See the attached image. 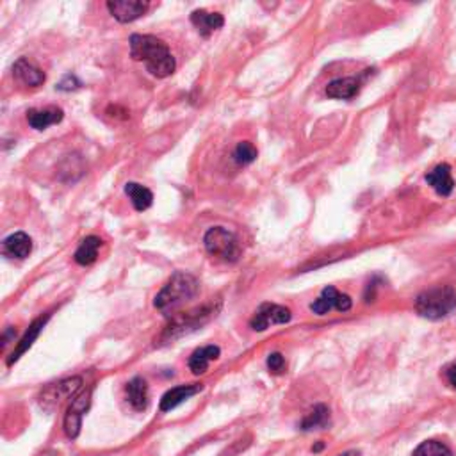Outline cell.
Segmentation results:
<instances>
[{
	"label": "cell",
	"mask_w": 456,
	"mask_h": 456,
	"mask_svg": "<svg viewBox=\"0 0 456 456\" xmlns=\"http://www.w3.org/2000/svg\"><path fill=\"white\" fill-rule=\"evenodd\" d=\"M130 57L144 63L147 70L154 77L166 79L173 75L177 61L169 52L168 45L150 34H132L130 36Z\"/></svg>",
	"instance_id": "obj_1"
},
{
	"label": "cell",
	"mask_w": 456,
	"mask_h": 456,
	"mask_svg": "<svg viewBox=\"0 0 456 456\" xmlns=\"http://www.w3.org/2000/svg\"><path fill=\"white\" fill-rule=\"evenodd\" d=\"M198 292V280L186 271H177L155 296V309L168 314L191 302Z\"/></svg>",
	"instance_id": "obj_2"
},
{
	"label": "cell",
	"mask_w": 456,
	"mask_h": 456,
	"mask_svg": "<svg viewBox=\"0 0 456 456\" xmlns=\"http://www.w3.org/2000/svg\"><path fill=\"white\" fill-rule=\"evenodd\" d=\"M456 307V291L451 285L428 289L421 292L416 300V310L421 317L438 321L448 317Z\"/></svg>",
	"instance_id": "obj_3"
},
{
	"label": "cell",
	"mask_w": 456,
	"mask_h": 456,
	"mask_svg": "<svg viewBox=\"0 0 456 456\" xmlns=\"http://www.w3.org/2000/svg\"><path fill=\"white\" fill-rule=\"evenodd\" d=\"M203 244L212 257L223 258L224 262H236L239 258L241 250L237 237L223 227H212L210 230H207Z\"/></svg>",
	"instance_id": "obj_4"
},
{
	"label": "cell",
	"mask_w": 456,
	"mask_h": 456,
	"mask_svg": "<svg viewBox=\"0 0 456 456\" xmlns=\"http://www.w3.org/2000/svg\"><path fill=\"white\" fill-rule=\"evenodd\" d=\"M82 378L81 376H72V378L61 380V382L50 383L45 387L38 396V405L45 412H54L57 406L63 401H67L68 397L75 396L81 390Z\"/></svg>",
	"instance_id": "obj_5"
},
{
	"label": "cell",
	"mask_w": 456,
	"mask_h": 456,
	"mask_svg": "<svg viewBox=\"0 0 456 456\" xmlns=\"http://www.w3.org/2000/svg\"><path fill=\"white\" fill-rule=\"evenodd\" d=\"M292 317L291 310L285 309L282 305H275V303H264L258 307V310L255 312V316L251 317L250 326L255 331H264L268 330L273 324H285L289 323Z\"/></svg>",
	"instance_id": "obj_6"
},
{
	"label": "cell",
	"mask_w": 456,
	"mask_h": 456,
	"mask_svg": "<svg viewBox=\"0 0 456 456\" xmlns=\"http://www.w3.org/2000/svg\"><path fill=\"white\" fill-rule=\"evenodd\" d=\"M89 405H91V389L77 394L72 405L68 406V412L64 416V431L70 438H77L81 433L82 417L89 410Z\"/></svg>",
	"instance_id": "obj_7"
},
{
	"label": "cell",
	"mask_w": 456,
	"mask_h": 456,
	"mask_svg": "<svg viewBox=\"0 0 456 456\" xmlns=\"http://www.w3.org/2000/svg\"><path fill=\"white\" fill-rule=\"evenodd\" d=\"M351 305H353V302L348 295H342L335 287H324L319 298L310 305V310L317 316H324V314H328L334 309L338 310V312H348Z\"/></svg>",
	"instance_id": "obj_8"
},
{
	"label": "cell",
	"mask_w": 456,
	"mask_h": 456,
	"mask_svg": "<svg viewBox=\"0 0 456 456\" xmlns=\"http://www.w3.org/2000/svg\"><path fill=\"white\" fill-rule=\"evenodd\" d=\"M107 9L120 23H130L147 15L150 4L143 0H109Z\"/></svg>",
	"instance_id": "obj_9"
},
{
	"label": "cell",
	"mask_w": 456,
	"mask_h": 456,
	"mask_svg": "<svg viewBox=\"0 0 456 456\" xmlns=\"http://www.w3.org/2000/svg\"><path fill=\"white\" fill-rule=\"evenodd\" d=\"M369 72L365 70L364 74L360 75H353V77H344V79H335L331 81L330 84L326 86V95L330 98H337V100H351L353 96L358 95L360 91L362 84L367 79Z\"/></svg>",
	"instance_id": "obj_10"
},
{
	"label": "cell",
	"mask_w": 456,
	"mask_h": 456,
	"mask_svg": "<svg viewBox=\"0 0 456 456\" xmlns=\"http://www.w3.org/2000/svg\"><path fill=\"white\" fill-rule=\"evenodd\" d=\"M13 77L18 84L25 86V88H40L45 81L47 75L45 72H41L36 64L30 63L25 57H20L15 64H13Z\"/></svg>",
	"instance_id": "obj_11"
},
{
	"label": "cell",
	"mask_w": 456,
	"mask_h": 456,
	"mask_svg": "<svg viewBox=\"0 0 456 456\" xmlns=\"http://www.w3.org/2000/svg\"><path fill=\"white\" fill-rule=\"evenodd\" d=\"M202 389L203 385H198V383H193V385H178L175 387V389H169L168 392L162 396L161 403H159V409H161V412H169V410L177 409L178 405L188 401L189 397L198 394Z\"/></svg>",
	"instance_id": "obj_12"
},
{
	"label": "cell",
	"mask_w": 456,
	"mask_h": 456,
	"mask_svg": "<svg viewBox=\"0 0 456 456\" xmlns=\"http://www.w3.org/2000/svg\"><path fill=\"white\" fill-rule=\"evenodd\" d=\"M64 113L59 107H47V109H29L27 122L34 130H45L50 125H57L63 122Z\"/></svg>",
	"instance_id": "obj_13"
},
{
	"label": "cell",
	"mask_w": 456,
	"mask_h": 456,
	"mask_svg": "<svg viewBox=\"0 0 456 456\" xmlns=\"http://www.w3.org/2000/svg\"><path fill=\"white\" fill-rule=\"evenodd\" d=\"M426 182L431 186V189H433L437 195L449 196L452 193V189H455V181H452V175H451V166L445 164V162L435 166L430 173L426 175Z\"/></svg>",
	"instance_id": "obj_14"
},
{
	"label": "cell",
	"mask_w": 456,
	"mask_h": 456,
	"mask_svg": "<svg viewBox=\"0 0 456 456\" xmlns=\"http://www.w3.org/2000/svg\"><path fill=\"white\" fill-rule=\"evenodd\" d=\"M33 251V239L25 232H16L6 237L2 243V253L9 258H25Z\"/></svg>",
	"instance_id": "obj_15"
},
{
	"label": "cell",
	"mask_w": 456,
	"mask_h": 456,
	"mask_svg": "<svg viewBox=\"0 0 456 456\" xmlns=\"http://www.w3.org/2000/svg\"><path fill=\"white\" fill-rule=\"evenodd\" d=\"M127 399H129L130 406H132L136 412H143V410L148 409V403H150V396H148V383L144 382L143 378L136 376V378L130 380L127 383Z\"/></svg>",
	"instance_id": "obj_16"
},
{
	"label": "cell",
	"mask_w": 456,
	"mask_h": 456,
	"mask_svg": "<svg viewBox=\"0 0 456 456\" xmlns=\"http://www.w3.org/2000/svg\"><path fill=\"white\" fill-rule=\"evenodd\" d=\"M191 22L203 38H209L214 30L223 27L224 18L220 13H209L205 9H196V11L191 13Z\"/></svg>",
	"instance_id": "obj_17"
},
{
	"label": "cell",
	"mask_w": 456,
	"mask_h": 456,
	"mask_svg": "<svg viewBox=\"0 0 456 456\" xmlns=\"http://www.w3.org/2000/svg\"><path fill=\"white\" fill-rule=\"evenodd\" d=\"M48 317H50V316L40 317V319H36V321H34L33 324H30L29 330H27V331H25V335H23V337H22V341L18 342V346H16V350L13 351L11 357L8 358V365H13V364H15V362L18 360V358L22 357V355L25 353V351L29 350L30 346H33L34 341H36V338L40 337L41 330H43V326H45V324H47Z\"/></svg>",
	"instance_id": "obj_18"
},
{
	"label": "cell",
	"mask_w": 456,
	"mask_h": 456,
	"mask_svg": "<svg viewBox=\"0 0 456 456\" xmlns=\"http://www.w3.org/2000/svg\"><path fill=\"white\" fill-rule=\"evenodd\" d=\"M220 355L221 350L217 346H214V344L200 348V350H196L195 353L191 355V358H189V369L193 371V375H203V372L209 369L210 362L220 358Z\"/></svg>",
	"instance_id": "obj_19"
},
{
	"label": "cell",
	"mask_w": 456,
	"mask_h": 456,
	"mask_svg": "<svg viewBox=\"0 0 456 456\" xmlns=\"http://www.w3.org/2000/svg\"><path fill=\"white\" fill-rule=\"evenodd\" d=\"M125 195L130 198L134 209L139 210V212L150 209L152 203H154V195H152L150 189L144 188V186H141V184H137V182H127Z\"/></svg>",
	"instance_id": "obj_20"
},
{
	"label": "cell",
	"mask_w": 456,
	"mask_h": 456,
	"mask_svg": "<svg viewBox=\"0 0 456 456\" xmlns=\"http://www.w3.org/2000/svg\"><path fill=\"white\" fill-rule=\"evenodd\" d=\"M102 246V239L96 236H88L75 251L74 258L79 266H91L98 257V250Z\"/></svg>",
	"instance_id": "obj_21"
},
{
	"label": "cell",
	"mask_w": 456,
	"mask_h": 456,
	"mask_svg": "<svg viewBox=\"0 0 456 456\" xmlns=\"http://www.w3.org/2000/svg\"><path fill=\"white\" fill-rule=\"evenodd\" d=\"M330 424V410L324 405H317L309 416L303 419L302 430L310 431V430H321V428H326Z\"/></svg>",
	"instance_id": "obj_22"
},
{
	"label": "cell",
	"mask_w": 456,
	"mask_h": 456,
	"mask_svg": "<svg viewBox=\"0 0 456 456\" xmlns=\"http://www.w3.org/2000/svg\"><path fill=\"white\" fill-rule=\"evenodd\" d=\"M414 456H452L451 449L438 440H426L416 449Z\"/></svg>",
	"instance_id": "obj_23"
},
{
	"label": "cell",
	"mask_w": 456,
	"mask_h": 456,
	"mask_svg": "<svg viewBox=\"0 0 456 456\" xmlns=\"http://www.w3.org/2000/svg\"><path fill=\"white\" fill-rule=\"evenodd\" d=\"M257 148H255L250 141H241L236 147V150H234V161L241 166H248L257 159Z\"/></svg>",
	"instance_id": "obj_24"
},
{
	"label": "cell",
	"mask_w": 456,
	"mask_h": 456,
	"mask_svg": "<svg viewBox=\"0 0 456 456\" xmlns=\"http://www.w3.org/2000/svg\"><path fill=\"white\" fill-rule=\"evenodd\" d=\"M268 369L273 375H282L285 371V358L282 353H271L268 357Z\"/></svg>",
	"instance_id": "obj_25"
},
{
	"label": "cell",
	"mask_w": 456,
	"mask_h": 456,
	"mask_svg": "<svg viewBox=\"0 0 456 456\" xmlns=\"http://www.w3.org/2000/svg\"><path fill=\"white\" fill-rule=\"evenodd\" d=\"M79 86H81V82L74 75H68V77H64L63 82H59L57 89H61V91H72V89H77Z\"/></svg>",
	"instance_id": "obj_26"
},
{
	"label": "cell",
	"mask_w": 456,
	"mask_h": 456,
	"mask_svg": "<svg viewBox=\"0 0 456 456\" xmlns=\"http://www.w3.org/2000/svg\"><path fill=\"white\" fill-rule=\"evenodd\" d=\"M445 378H448L449 385H451L452 389H456V365H451V367L445 371Z\"/></svg>",
	"instance_id": "obj_27"
},
{
	"label": "cell",
	"mask_w": 456,
	"mask_h": 456,
	"mask_svg": "<svg viewBox=\"0 0 456 456\" xmlns=\"http://www.w3.org/2000/svg\"><path fill=\"white\" fill-rule=\"evenodd\" d=\"M338 456H362V455H360V451H346Z\"/></svg>",
	"instance_id": "obj_28"
},
{
	"label": "cell",
	"mask_w": 456,
	"mask_h": 456,
	"mask_svg": "<svg viewBox=\"0 0 456 456\" xmlns=\"http://www.w3.org/2000/svg\"><path fill=\"white\" fill-rule=\"evenodd\" d=\"M321 449H323V444H317L316 448H312V451L317 452V451H321Z\"/></svg>",
	"instance_id": "obj_29"
},
{
	"label": "cell",
	"mask_w": 456,
	"mask_h": 456,
	"mask_svg": "<svg viewBox=\"0 0 456 456\" xmlns=\"http://www.w3.org/2000/svg\"><path fill=\"white\" fill-rule=\"evenodd\" d=\"M41 456H55V455H41Z\"/></svg>",
	"instance_id": "obj_30"
}]
</instances>
